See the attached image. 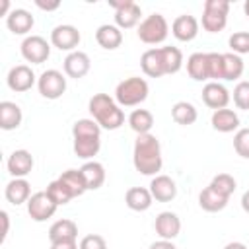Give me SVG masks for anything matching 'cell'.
Listing matches in <instances>:
<instances>
[{
	"instance_id": "cell-2",
	"label": "cell",
	"mask_w": 249,
	"mask_h": 249,
	"mask_svg": "<svg viewBox=\"0 0 249 249\" xmlns=\"http://www.w3.org/2000/svg\"><path fill=\"white\" fill-rule=\"evenodd\" d=\"M88 109H89L93 121L105 130H117L124 124V113H123L121 105L107 93H95L89 99Z\"/></svg>"
},
{
	"instance_id": "cell-37",
	"label": "cell",
	"mask_w": 249,
	"mask_h": 249,
	"mask_svg": "<svg viewBox=\"0 0 249 249\" xmlns=\"http://www.w3.org/2000/svg\"><path fill=\"white\" fill-rule=\"evenodd\" d=\"M47 195L53 198V202H54L56 206H64V204H68V202L72 200V195L68 193V189H66L58 179H54V181H51V183L47 185Z\"/></svg>"
},
{
	"instance_id": "cell-47",
	"label": "cell",
	"mask_w": 249,
	"mask_h": 249,
	"mask_svg": "<svg viewBox=\"0 0 249 249\" xmlns=\"http://www.w3.org/2000/svg\"><path fill=\"white\" fill-rule=\"evenodd\" d=\"M241 208H243V210L249 214V189H247V191L241 195Z\"/></svg>"
},
{
	"instance_id": "cell-6",
	"label": "cell",
	"mask_w": 249,
	"mask_h": 249,
	"mask_svg": "<svg viewBox=\"0 0 249 249\" xmlns=\"http://www.w3.org/2000/svg\"><path fill=\"white\" fill-rule=\"evenodd\" d=\"M37 89L45 99H58L66 91V76L54 68H49L37 78Z\"/></svg>"
},
{
	"instance_id": "cell-24",
	"label": "cell",
	"mask_w": 249,
	"mask_h": 249,
	"mask_svg": "<svg viewBox=\"0 0 249 249\" xmlns=\"http://www.w3.org/2000/svg\"><path fill=\"white\" fill-rule=\"evenodd\" d=\"M187 72L195 82H206L210 80L208 72V53H193L187 58Z\"/></svg>"
},
{
	"instance_id": "cell-22",
	"label": "cell",
	"mask_w": 249,
	"mask_h": 249,
	"mask_svg": "<svg viewBox=\"0 0 249 249\" xmlns=\"http://www.w3.org/2000/svg\"><path fill=\"white\" fill-rule=\"evenodd\" d=\"M152 200H154V196H152L150 189H146V187H130V189L124 193V202H126V206H128L130 210H134V212H144V210H148V208L152 206Z\"/></svg>"
},
{
	"instance_id": "cell-41",
	"label": "cell",
	"mask_w": 249,
	"mask_h": 249,
	"mask_svg": "<svg viewBox=\"0 0 249 249\" xmlns=\"http://www.w3.org/2000/svg\"><path fill=\"white\" fill-rule=\"evenodd\" d=\"M233 103L241 111H249V82H237L233 88Z\"/></svg>"
},
{
	"instance_id": "cell-4",
	"label": "cell",
	"mask_w": 249,
	"mask_h": 249,
	"mask_svg": "<svg viewBox=\"0 0 249 249\" xmlns=\"http://www.w3.org/2000/svg\"><path fill=\"white\" fill-rule=\"evenodd\" d=\"M138 39L146 45H158V43H163L167 33H169V25H167V19L161 16V14H150L146 16L140 25H138Z\"/></svg>"
},
{
	"instance_id": "cell-30",
	"label": "cell",
	"mask_w": 249,
	"mask_h": 249,
	"mask_svg": "<svg viewBox=\"0 0 249 249\" xmlns=\"http://www.w3.org/2000/svg\"><path fill=\"white\" fill-rule=\"evenodd\" d=\"M58 181L68 189V193L72 195V198L82 196V195L88 191L86 181H84L80 169H66V171H62V175L58 177Z\"/></svg>"
},
{
	"instance_id": "cell-10",
	"label": "cell",
	"mask_w": 249,
	"mask_h": 249,
	"mask_svg": "<svg viewBox=\"0 0 249 249\" xmlns=\"http://www.w3.org/2000/svg\"><path fill=\"white\" fill-rule=\"evenodd\" d=\"M80 31L78 27L70 25V23H62V25H56L53 31H51V45L56 47L58 51H74L78 45H80Z\"/></svg>"
},
{
	"instance_id": "cell-28",
	"label": "cell",
	"mask_w": 249,
	"mask_h": 249,
	"mask_svg": "<svg viewBox=\"0 0 249 249\" xmlns=\"http://www.w3.org/2000/svg\"><path fill=\"white\" fill-rule=\"evenodd\" d=\"M228 200H230L228 196L220 195V193L214 191L210 185H208L206 189H202L200 195H198V204H200V208L206 210V212H220V210H224V208L228 206Z\"/></svg>"
},
{
	"instance_id": "cell-18",
	"label": "cell",
	"mask_w": 249,
	"mask_h": 249,
	"mask_svg": "<svg viewBox=\"0 0 249 249\" xmlns=\"http://www.w3.org/2000/svg\"><path fill=\"white\" fill-rule=\"evenodd\" d=\"M33 23H35V19H33L31 12H27L23 8H14L8 14V18H6V25H8V29L14 35H25V33H29L31 27H33Z\"/></svg>"
},
{
	"instance_id": "cell-25",
	"label": "cell",
	"mask_w": 249,
	"mask_h": 249,
	"mask_svg": "<svg viewBox=\"0 0 249 249\" xmlns=\"http://www.w3.org/2000/svg\"><path fill=\"white\" fill-rule=\"evenodd\" d=\"M80 171H82V177H84V181H86L88 191H97V189L105 183V167H103L99 161L89 160V161H86V163L80 167Z\"/></svg>"
},
{
	"instance_id": "cell-16",
	"label": "cell",
	"mask_w": 249,
	"mask_h": 249,
	"mask_svg": "<svg viewBox=\"0 0 249 249\" xmlns=\"http://www.w3.org/2000/svg\"><path fill=\"white\" fill-rule=\"evenodd\" d=\"M89 68H91L89 56L86 53H82V51H72L64 58V74L68 78L80 80L89 72Z\"/></svg>"
},
{
	"instance_id": "cell-14",
	"label": "cell",
	"mask_w": 249,
	"mask_h": 249,
	"mask_svg": "<svg viewBox=\"0 0 249 249\" xmlns=\"http://www.w3.org/2000/svg\"><path fill=\"white\" fill-rule=\"evenodd\" d=\"M6 167L14 179H25V175H29L33 169V156L27 150H14L6 161Z\"/></svg>"
},
{
	"instance_id": "cell-20",
	"label": "cell",
	"mask_w": 249,
	"mask_h": 249,
	"mask_svg": "<svg viewBox=\"0 0 249 249\" xmlns=\"http://www.w3.org/2000/svg\"><path fill=\"white\" fill-rule=\"evenodd\" d=\"M78 237V226L76 222L62 218L56 220L51 228H49V241L51 243H58V241H76Z\"/></svg>"
},
{
	"instance_id": "cell-3",
	"label": "cell",
	"mask_w": 249,
	"mask_h": 249,
	"mask_svg": "<svg viewBox=\"0 0 249 249\" xmlns=\"http://www.w3.org/2000/svg\"><path fill=\"white\" fill-rule=\"evenodd\" d=\"M148 82L140 76H130V78H124L123 82L117 84L115 88V101L121 105V107H134V105H140L142 101H146L148 97Z\"/></svg>"
},
{
	"instance_id": "cell-9",
	"label": "cell",
	"mask_w": 249,
	"mask_h": 249,
	"mask_svg": "<svg viewBox=\"0 0 249 249\" xmlns=\"http://www.w3.org/2000/svg\"><path fill=\"white\" fill-rule=\"evenodd\" d=\"M51 54V45L45 37L41 35H29L21 43V56L31 62V64H41L49 58Z\"/></svg>"
},
{
	"instance_id": "cell-27",
	"label": "cell",
	"mask_w": 249,
	"mask_h": 249,
	"mask_svg": "<svg viewBox=\"0 0 249 249\" xmlns=\"http://www.w3.org/2000/svg\"><path fill=\"white\" fill-rule=\"evenodd\" d=\"M21 109L14 101H2L0 103V128L2 130H14L21 124Z\"/></svg>"
},
{
	"instance_id": "cell-49",
	"label": "cell",
	"mask_w": 249,
	"mask_h": 249,
	"mask_svg": "<svg viewBox=\"0 0 249 249\" xmlns=\"http://www.w3.org/2000/svg\"><path fill=\"white\" fill-rule=\"evenodd\" d=\"M224 249H247V245H245V243H241V241H230Z\"/></svg>"
},
{
	"instance_id": "cell-50",
	"label": "cell",
	"mask_w": 249,
	"mask_h": 249,
	"mask_svg": "<svg viewBox=\"0 0 249 249\" xmlns=\"http://www.w3.org/2000/svg\"><path fill=\"white\" fill-rule=\"evenodd\" d=\"M243 12H245V16L249 18V0H245V4H243Z\"/></svg>"
},
{
	"instance_id": "cell-36",
	"label": "cell",
	"mask_w": 249,
	"mask_h": 249,
	"mask_svg": "<svg viewBox=\"0 0 249 249\" xmlns=\"http://www.w3.org/2000/svg\"><path fill=\"white\" fill-rule=\"evenodd\" d=\"M210 187H212L214 191H218L220 195H224V196L230 198V196L233 195L237 183H235V179H233L230 173H218V175L210 181Z\"/></svg>"
},
{
	"instance_id": "cell-45",
	"label": "cell",
	"mask_w": 249,
	"mask_h": 249,
	"mask_svg": "<svg viewBox=\"0 0 249 249\" xmlns=\"http://www.w3.org/2000/svg\"><path fill=\"white\" fill-rule=\"evenodd\" d=\"M51 249H80L76 241H58V243H51Z\"/></svg>"
},
{
	"instance_id": "cell-32",
	"label": "cell",
	"mask_w": 249,
	"mask_h": 249,
	"mask_svg": "<svg viewBox=\"0 0 249 249\" xmlns=\"http://www.w3.org/2000/svg\"><path fill=\"white\" fill-rule=\"evenodd\" d=\"M128 124L138 136L140 134H150V130L154 126V115L148 109H134L128 115Z\"/></svg>"
},
{
	"instance_id": "cell-39",
	"label": "cell",
	"mask_w": 249,
	"mask_h": 249,
	"mask_svg": "<svg viewBox=\"0 0 249 249\" xmlns=\"http://www.w3.org/2000/svg\"><path fill=\"white\" fill-rule=\"evenodd\" d=\"M233 150L243 160H249V128H239L233 134Z\"/></svg>"
},
{
	"instance_id": "cell-26",
	"label": "cell",
	"mask_w": 249,
	"mask_h": 249,
	"mask_svg": "<svg viewBox=\"0 0 249 249\" xmlns=\"http://www.w3.org/2000/svg\"><path fill=\"white\" fill-rule=\"evenodd\" d=\"M140 66L142 72L150 78H161L165 76L163 64H161V56H160V49H148L142 53L140 56Z\"/></svg>"
},
{
	"instance_id": "cell-21",
	"label": "cell",
	"mask_w": 249,
	"mask_h": 249,
	"mask_svg": "<svg viewBox=\"0 0 249 249\" xmlns=\"http://www.w3.org/2000/svg\"><path fill=\"white\" fill-rule=\"evenodd\" d=\"M4 196L10 204L19 206L31 198V185L25 179H12L4 189Z\"/></svg>"
},
{
	"instance_id": "cell-46",
	"label": "cell",
	"mask_w": 249,
	"mask_h": 249,
	"mask_svg": "<svg viewBox=\"0 0 249 249\" xmlns=\"http://www.w3.org/2000/svg\"><path fill=\"white\" fill-rule=\"evenodd\" d=\"M0 218H2V224H4V230H2V239H6L8 230H10V216H8V212H6V210H2V212H0Z\"/></svg>"
},
{
	"instance_id": "cell-7",
	"label": "cell",
	"mask_w": 249,
	"mask_h": 249,
	"mask_svg": "<svg viewBox=\"0 0 249 249\" xmlns=\"http://www.w3.org/2000/svg\"><path fill=\"white\" fill-rule=\"evenodd\" d=\"M109 6L115 10V25L119 29H130L140 21L142 10L132 0H109Z\"/></svg>"
},
{
	"instance_id": "cell-43",
	"label": "cell",
	"mask_w": 249,
	"mask_h": 249,
	"mask_svg": "<svg viewBox=\"0 0 249 249\" xmlns=\"http://www.w3.org/2000/svg\"><path fill=\"white\" fill-rule=\"evenodd\" d=\"M35 6H37V8H41V10L53 12V10H58V8H60V0H51V2H45V0H35Z\"/></svg>"
},
{
	"instance_id": "cell-15",
	"label": "cell",
	"mask_w": 249,
	"mask_h": 249,
	"mask_svg": "<svg viewBox=\"0 0 249 249\" xmlns=\"http://www.w3.org/2000/svg\"><path fill=\"white\" fill-rule=\"evenodd\" d=\"M171 33L175 39L187 43V41H193L196 35H198V21L195 16L191 14H181L173 19L171 23Z\"/></svg>"
},
{
	"instance_id": "cell-29",
	"label": "cell",
	"mask_w": 249,
	"mask_h": 249,
	"mask_svg": "<svg viewBox=\"0 0 249 249\" xmlns=\"http://www.w3.org/2000/svg\"><path fill=\"white\" fill-rule=\"evenodd\" d=\"M72 148L78 158L89 161L93 156H97V152L101 148V136H76Z\"/></svg>"
},
{
	"instance_id": "cell-31",
	"label": "cell",
	"mask_w": 249,
	"mask_h": 249,
	"mask_svg": "<svg viewBox=\"0 0 249 249\" xmlns=\"http://www.w3.org/2000/svg\"><path fill=\"white\" fill-rule=\"evenodd\" d=\"M171 119L181 124V126H189L193 124L196 119H198V111L193 103L189 101H177L173 107H171Z\"/></svg>"
},
{
	"instance_id": "cell-12",
	"label": "cell",
	"mask_w": 249,
	"mask_h": 249,
	"mask_svg": "<svg viewBox=\"0 0 249 249\" xmlns=\"http://www.w3.org/2000/svg\"><path fill=\"white\" fill-rule=\"evenodd\" d=\"M202 101L206 107H210L214 111L226 109L230 103V91L220 82H206L202 88Z\"/></svg>"
},
{
	"instance_id": "cell-11",
	"label": "cell",
	"mask_w": 249,
	"mask_h": 249,
	"mask_svg": "<svg viewBox=\"0 0 249 249\" xmlns=\"http://www.w3.org/2000/svg\"><path fill=\"white\" fill-rule=\"evenodd\" d=\"M6 82H8V88H10L12 91L23 93V91H27V89L33 88V84L37 82V78H35L31 66H27V64H18V66L10 68Z\"/></svg>"
},
{
	"instance_id": "cell-19",
	"label": "cell",
	"mask_w": 249,
	"mask_h": 249,
	"mask_svg": "<svg viewBox=\"0 0 249 249\" xmlns=\"http://www.w3.org/2000/svg\"><path fill=\"white\" fill-rule=\"evenodd\" d=\"M95 41L101 49L105 51H115L121 47L123 43V31L117 27V25H111V23H103L97 27L95 31Z\"/></svg>"
},
{
	"instance_id": "cell-1",
	"label": "cell",
	"mask_w": 249,
	"mask_h": 249,
	"mask_svg": "<svg viewBox=\"0 0 249 249\" xmlns=\"http://www.w3.org/2000/svg\"><path fill=\"white\" fill-rule=\"evenodd\" d=\"M132 163H134V169L142 175H158V171L163 165L161 146L158 136L154 134L136 136L134 150H132Z\"/></svg>"
},
{
	"instance_id": "cell-33",
	"label": "cell",
	"mask_w": 249,
	"mask_h": 249,
	"mask_svg": "<svg viewBox=\"0 0 249 249\" xmlns=\"http://www.w3.org/2000/svg\"><path fill=\"white\" fill-rule=\"evenodd\" d=\"M165 74H175L183 66V53L177 47H158Z\"/></svg>"
},
{
	"instance_id": "cell-23",
	"label": "cell",
	"mask_w": 249,
	"mask_h": 249,
	"mask_svg": "<svg viewBox=\"0 0 249 249\" xmlns=\"http://www.w3.org/2000/svg\"><path fill=\"white\" fill-rule=\"evenodd\" d=\"M212 128L218 132H237L239 130V117L231 109H218L212 113Z\"/></svg>"
},
{
	"instance_id": "cell-42",
	"label": "cell",
	"mask_w": 249,
	"mask_h": 249,
	"mask_svg": "<svg viewBox=\"0 0 249 249\" xmlns=\"http://www.w3.org/2000/svg\"><path fill=\"white\" fill-rule=\"evenodd\" d=\"M78 247L80 249H107V241H105V237H101L97 233H89L80 239Z\"/></svg>"
},
{
	"instance_id": "cell-35",
	"label": "cell",
	"mask_w": 249,
	"mask_h": 249,
	"mask_svg": "<svg viewBox=\"0 0 249 249\" xmlns=\"http://www.w3.org/2000/svg\"><path fill=\"white\" fill-rule=\"evenodd\" d=\"M72 136H101V126L93 119H78L72 124Z\"/></svg>"
},
{
	"instance_id": "cell-13",
	"label": "cell",
	"mask_w": 249,
	"mask_h": 249,
	"mask_svg": "<svg viewBox=\"0 0 249 249\" xmlns=\"http://www.w3.org/2000/svg\"><path fill=\"white\" fill-rule=\"evenodd\" d=\"M154 230H156V233L160 235V239H169V241H173V239L179 235V231H181V220H179V216H177L175 212H169V210L160 212V214L156 216Z\"/></svg>"
},
{
	"instance_id": "cell-5",
	"label": "cell",
	"mask_w": 249,
	"mask_h": 249,
	"mask_svg": "<svg viewBox=\"0 0 249 249\" xmlns=\"http://www.w3.org/2000/svg\"><path fill=\"white\" fill-rule=\"evenodd\" d=\"M230 2L228 0H206L202 8V27L208 33H218L228 23Z\"/></svg>"
},
{
	"instance_id": "cell-48",
	"label": "cell",
	"mask_w": 249,
	"mask_h": 249,
	"mask_svg": "<svg viewBox=\"0 0 249 249\" xmlns=\"http://www.w3.org/2000/svg\"><path fill=\"white\" fill-rule=\"evenodd\" d=\"M12 10H10V0H2V6H0V16H6L8 18V14H10Z\"/></svg>"
},
{
	"instance_id": "cell-17",
	"label": "cell",
	"mask_w": 249,
	"mask_h": 249,
	"mask_svg": "<svg viewBox=\"0 0 249 249\" xmlns=\"http://www.w3.org/2000/svg\"><path fill=\"white\" fill-rule=\"evenodd\" d=\"M150 193L158 202H169L177 196V185L169 175H156L150 181Z\"/></svg>"
},
{
	"instance_id": "cell-8",
	"label": "cell",
	"mask_w": 249,
	"mask_h": 249,
	"mask_svg": "<svg viewBox=\"0 0 249 249\" xmlns=\"http://www.w3.org/2000/svg\"><path fill=\"white\" fill-rule=\"evenodd\" d=\"M27 204V214L31 216L33 222H45L49 218L54 216L56 212V204L53 202V198L47 195V191H39V193H33L31 198L25 202Z\"/></svg>"
},
{
	"instance_id": "cell-38",
	"label": "cell",
	"mask_w": 249,
	"mask_h": 249,
	"mask_svg": "<svg viewBox=\"0 0 249 249\" xmlns=\"http://www.w3.org/2000/svg\"><path fill=\"white\" fill-rule=\"evenodd\" d=\"M208 72H210V82L224 80V56H222V53H208Z\"/></svg>"
},
{
	"instance_id": "cell-44",
	"label": "cell",
	"mask_w": 249,
	"mask_h": 249,
	"mask_svg": "<svg viewBox=\"0 0 249 249\" xmlns=\"http://www.w3.org/2000/svg\"><path fill=\"white\" fill-rule=\"evenodd\" d=\"M148 249H177V247H175L173 241H169V239H160V241H154Z\"/></svg>"
},
{
	"instance_id": "cell-34",
	"label": "cell",
	"mask_w": 249,
	"mask_h": 249,
	"mask_svg": "<svg viewBox=\"0 0 249 249\" xmlns=\"http://www.w3.org/2000/svg\"><path fill=\"white\" fill-rule=\"evenodd\" d=\"M222 56H224V80L233 82V80L241 78L243 68H245L241 56L235 53H222Z\"/></svg>"
},
{
	"instance_id": "cell-40",
	"label": "cell",
	"mask_w": 249,
	"mask_h": 249,
	"mask_svg": "<svg viewBox=\"0 0 249 249\" xmlns=\"http://www.w3.org/2000/svg\"><path fill=\"white\" fill-rule=\"evenodd\" d=\"M230 49L235 54H245L249 53V31H235L230 37Z\"/></svg>"
}]
</instances>
